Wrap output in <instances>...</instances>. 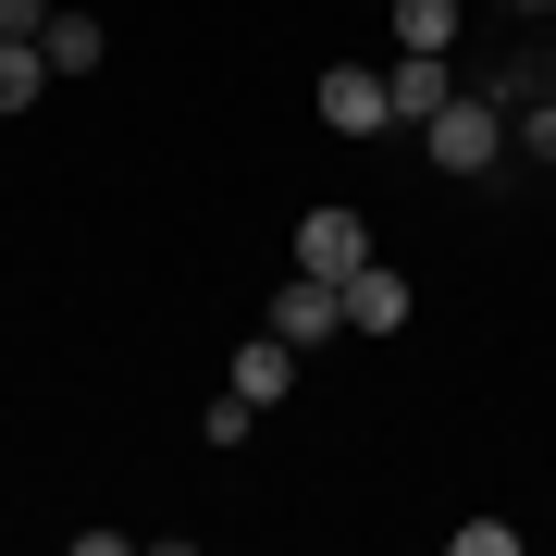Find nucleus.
I'll list each match as a JSON object with an SVG mask.
<instances>
[{"mask_svg":"<svg viewBox=\"0 0 556 556\" xmlns=\"http://www.w3.org/2000/svg\"><path fill=\"white\" fill-rule=\"evenodd\" d=\"M248 420H260V408L236 396V383H223V396H211V420H199V433H211V445H248Z\"/></svg>","mask_w":556,"mask_h":556,"instance_id":"12","label":"nucleus"},{"mask_svg":"<svg viewBox=\"0 0 556 556\" xmlns=\"http://www.w3.org/2000/svg\"><path fill=\"white\" fill-rule=\"evenodd\" d=\"M383 112H396V100H383V75H358V62H334V75H321V124H334V137H371Z\"/></svg>","mask_w":556,"mask_h":556,"instance_id":"6","label":"nucleus"},{"mask_svg":"<svg viewBox=\"0 0 556 556\" xmlns=\"http://www.w3.org/2000/svg\"><path fill=\"white\" fill-rule=\"evenodd\" d=\"M420 137H433V161H445V174H495V149H507V124L482 112V100H445L433 124H420Z\"/></svg>","mask_w":556,"mask_h":556,"instance_id":"2","label":"nucleus"},{"mask_svg":"<svg viewBox=\"0 0 556 556\" xmlns=\"http://www.w3.org/2000/svg\"><path fill=\"white\" fill-rule=\"evenodd\" d=\"M457 556H519V519H457Z\"/></svg>","mask_w":556,"mask_h":556,"instance_id":"11","label":"nucleus"},{"mask_svg":"<svg viewBox=\"0 0 556 556\" xmlns=\"http://www.w3.org/2000/svg\"><path fill=\"white\" fill-rule=\"evenodd\" d=\"M260 321H273L285 346H321V334H346V285H321V273H285Z\"/></svg>","mask_w":556,"mask_h":556,"instance_id":"1","label":"nucleus"},{"mask_svg":"<svg viewBox=\"0 0 556 556\" xmlns=\"http://www.w3.org/2000/svg\"><path fill=\"white\" fill-rule=\"evenodd\" d=\"M285 383H298V346H285L273 321H260V334L236 346V396H248V408H285Z\"/></svg>","mask_w":556,"mask_h":556,"instance_id":"5","label":"nucleus"},{"mask_svg":"<svg viewBox=\"0 0 556 556\" xmlns=\"http://www.w3.org/2000/svg\"><path fill=\"white\" fill-rule=\"evenodd\" d=\"M0 38H50V0H0Z\"/></svg>","mask_w":556,"mask_h":556,"instance_id":"13","label":"nucleus"},{"mask_svg":"<svg viewBox=\"0 0 556 556\" xmlns=\"http://www.w3.org/2000/svg\"><path fill=\"white\" fill-rule=\"evenodd\" d=\"M346 321H358V334H408V273L358 260V273H346Z\"/></svg>","mask_w":556,"mask_h":556,"instance_id":"4","label":"nucleus"},{"mask_svg":"<svg viewBox=\"0 0 556 556\" xmlns=\"http://www.w3.org/2000/svg\"><path fill=\"white\" fill-rule=\"evenodd\" d=\"M358 260H371V236H358V211H309V223H298V273H321V285H346Z\"/></svg>","mask_w":556,"mask_h":556,"instance_id":"3","label":"nucleus"},{"mask_svg":"<svg viewBox=\"0 0 556 556\" xmlns=\"http://www.w3.org/2000/svg\"><path fill=\"white\" fill-rule=\"evenodd\" d=\"M38 87H50V50L38 38H0V112H25Z\"/></svg>","mask_w":556,"mask_h":556,"instance_id":"8","label":"nucleus"},{"mask_svg":"<svg viewBox=\"0 0 556 556\" xmlns=\"http://www.w3.org/2000/svg\"><path fill=\"white\" fill-rule=\"evenodd\" d=\"M383 100H396L408 124H433V112L457 100V87H445V50H408V62H396V75H383Z\"/></svg>","mask_w":556,"mask_h":556,"instance_id":"7","label":"nucleus"},{"mask_svg":"<svg viewBox=\"0 0 556 556\" xmlns=\"http://www.w3.org/2000/svg\"><path fill=\"white\" fill-rule=\"evenodd\" d=\"M457 38V0H396V50H445Z\"/></svg>","mask_w":556,"mask_h":556,"instance_id":"10","label":"nucleus"},{"mask_svg":"<svg viewBox=\"0 0 556 556\" xmlns=\"http://www.w3.org/2000/svg\"><path fill=\"white\" fill-rule=\"evenodd\" d=\"M50 75H87V62H100V25H87V13H50Z\"/></svg>","mask_w":556,"mask_h":556,"instance_id":"9","label":"nucleus"}]
</instances>
